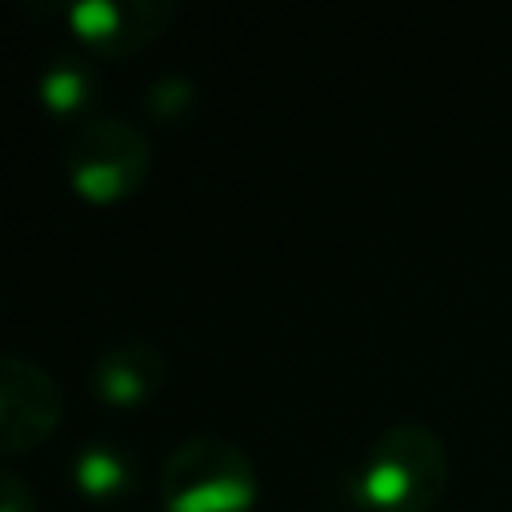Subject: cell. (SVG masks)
Wrapping results in <instances>:
<instances>
[{
	"instance_id": "obj_1",
	"label": "cell",
	"mask_w": 512,
	"mask_h": 512,
	"mask_svg": "<svg viewBox=\"0 0 512 512\" xmlns=\"http://www.w3.org/2000/svg\"><path fill=\"white\" fill-rule=\"evenodd\" d=\"M448 484L444 440L416 420L388 424L364 452L352 496L372 512H428Z\"/></svg>"
},
{
	"instance_id": "obj_2",
	"label": "cell",
	"mask_w": 512,
	"mask_h": 512,
	"mask_svg": "<svg viewBox=\"0 0 512 512\" xmlns=\"http://www.w3.org/2000/svg\"><path fill=\"white\" fill-rule=\"evenodd\" d=\"M164 512H248L260 496L252 456L228 436L180 440L156 480Z\"/></svg>"
},
{
	"instance_id": "obj_3",
	"label": "cell",
	"mask_w": 512,
	"mask_h": 512,
	"mask_svg": "<svg viewBox=\"0 0 512 512\" xmlns=\"http://www.w3.org/2000/svg\"><path fill=\"white\" fill-rule=\"evenodd\" d=\"M152 172L148 136L124 116H88L64 140V176L92 204H116L140 192Z\"/></svg>"
},
{
	"instance_id": "obj_4",
	"label": "cell",
	"mask_w": 512,
	"mask_h": 512,
	"mask_svg": "<svg viewBox=\"0 0 512 512\" xmlns=\"http://www.w3.org/2000/svg\"><path fill=\"white\" fill-rule=\"evenodd\" d=\"M64 416L56 376L16 352H0V456L40 448Z\"/></svg>"
},
{
	"instance_id": "obj_5",
	"label": "cell",
	"mask_w": 512,
	"mask_h": 512,
	"mask_svg": "<svg viewBox=\"0 0 512 512\" xmlns=\"http://www.w3.org/2000/svg\"><path fill=\"white\" fill-rule=\"evenodd\" d=\"M60 16L84 48L116 60L156 44L176 20V4L172 0H80V4H60Z\"/></svg>"
},
{
	"instance_id": "obj_6",
	"label": "cell",
	"mask_w": 512,
	"mask_h": 512,
	"mask_svg": "<svg viewBox=\"0 0 512 512\" xmlns=\"http://www.w3.org/2000/svg\"><path fill=\"white\" fill-rule=\"evenodd\" d=\"M164 380H168V360H164V348L152 340L108 344L92 360V372H88L92 396H100L104 404H116V408L148 400L152 392L164 388Z\"/></svg>"
},
{
	"instance_id": "obj_7",
	"label": "cell",
	"mask_w": 512,
	"mask_h": 512,
	"mask_svg": "<svg viewBox=\"0 0 512 512\" xmlns=\"http://www.w3.org/2000/svg\"><path fill=\"white\" fill-rule=\"evenodd\" d=\"M72 480L92 500H116V496L136 488V464L120 444L88 440L72 456Z\"/></svg>"
},
{
	"instance_id": "obj_8",
	"label": "cell",
	"mask_w": 512,
	"mask_h": 512,
	"mask_svg": "<svg viewBox=\"0 0 512 512\" xmlns=\"http://www.w3.org/2000/svg\"><path fill=\"white\" fill-rule=\"evenodd\" d=\"M40 100H44V108L48 112H56V116H72V112H80V108H88L92 104V96H96V68L84 60V56H76V52H56L44 68H40Z\"/></svg>"
},
{
	"instance_id": "obj_9",
	"label": "cell",
	"mask_w": 512,
	"mask_h": 512,
	"mask_svg": "<svg viewBox=\"0 0 512 512\" xmlns=\"http://www.w3.org/2000/svg\"><path fill=\"white\" fill-rule=\"evenodd\" d=\"M144 104H148L152 120H160V124H176L180 116L192 112V104H196V84H192L188 76H160V80L148 84Z\"/></svg>"
},
{
	"instance_id": "obj_10",
	"label": "cell",
	"mask_w": 512,
	"mask_h": 512,
	"mask_svg": "<svg viewBox=\"0 0 512 512\" xmlns=\"http://www.w3.org/2000/svg\"><path fill=\"white\" fill-rule=\"evenodd\" d=\"M0 512H36V492L24 484L20 472L0 464Z\"/></svg>"
},
{
	"instance_id": "obj_11",
	"label": "cell",
	"mask_w": 512,
	"mask_h": 512,
	"mask_svg": "<svg viewBox=\"0 0 512 512\" xmlns=\"http://www.w3.org/2000/svg\"><path fill=\"white\" fill-rule=\"evenodd\" d=\"M348 512H372V508H368V504H360V500H356V504H352V508H348Z\"/></svg>"
}]
</instances>
